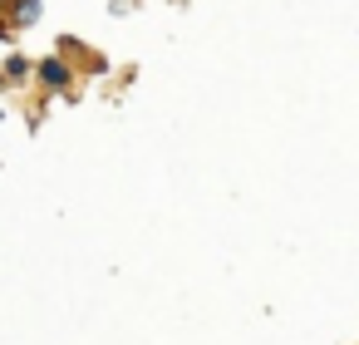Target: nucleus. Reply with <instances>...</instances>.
<instances>
[{"label":"nucleus","mask_w":359,"mask_h":345,"mask_svg":"<svg viewBox=\"0 0 359 345\" xmlns=\"http://www.w3.org/2000/svg\"><path fill=\"white\" fill-rule=\"evenodd\" d=\"M6 35H11V25H0V40H6Z\"/></svg>","instance_id":"nucleus-4"},{"label":"nucleus","mask_w":359,"mask_h":345,"mask_svg":"<svg viewBox=\"0 0 359 345\" xmlns=\"http://www.w3.org/2000/svg\"><path fill=\"white\" fill-rule=\"evenodd\" d=\"M40 79H45V89H69L74 84V74L65 70V60H45L40 65Z\"/></svg>","instance_id":"nucleus-1"},{"label":"nucleus","mask_w":359,"mask_h":345,"mask_svg":"<svg viewBox=\"0 0 359 345\" xmlns=\"http://www.w3.org/2000/svg\"><path fill=\"white\" fill-rule=\"evenodd\" d=\"M6 6H11V0H0V15H6Z\"/></svg>","instance_id":"nucleus-5"},{"label":"nucleus","mask_w":359,"mask_h":345,"mask_svg":"<svg viewBox=\"0 0 359 345\" xmlns=\"http://www.w3.org/2000/svg\"><path fill=\"white\" fill-rule=\"evenodd\" d=\"M25 70H30V65H25V60H20V55H15V60H11V65H6V79H20V74H25Z\"/></svg>","instance_id":"nucleus-3"},{"label":"nucleus","mask_w":359,"mask_h":345,"mask_svg":"<svg viewBox=\"0 0 359 345\" xmlns=\"http://www.w3.org/2000/svg\"><path fill=\"white\" fill-rule=\"evenodd\" d=\"M40 20V0H11V30H25Z\"/></svg>","instance_id":"nucleus-2"}]
</instances>
